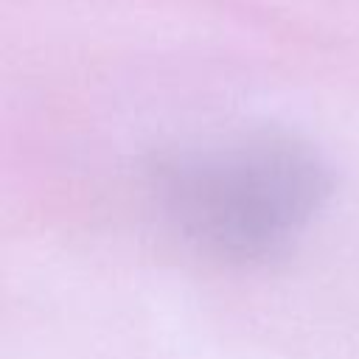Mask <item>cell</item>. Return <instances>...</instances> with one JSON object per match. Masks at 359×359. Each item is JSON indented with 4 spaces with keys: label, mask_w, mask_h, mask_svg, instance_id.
Instances as JSON below:
<instances>
[{
    "label": "cell",
    "mask_w": 359,
    "mask_h": 359,
    "mask_svg": "<svg viewBox=\"0 0 359 359\" xmlns=\"http://www.w3.org/2000/svg\"><path fill=\"white\" fill-rule=\"evenodd\" d=\"M328 194V165L283 135L191 149L157 171V196L174 227L227 261L280 252L309 227Z\"/></svg>",
    "instance_id": "obj_1"
}]
</instances>
